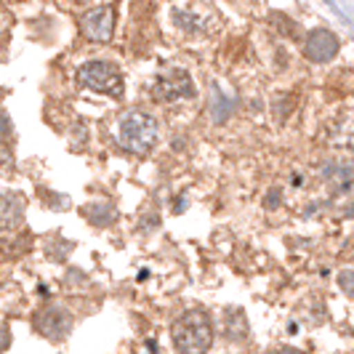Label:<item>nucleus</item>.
<instances>
[{
  "label": "nucleus",
  "mask_w": 354,
  "mask_h": 354,
  "mask_svg": "<svg viewBox=\"0 0 354 354\" xmlns=\"http://www.w3.org/2000/svg\"><path fill=\"white\" fill-rule=\"evenodd\" d=\"M171 338L178 354H208L213 346V322L205 309H189L174 322Z\"/></svg>",
  "instance_id": "nucleus-1"
},
{
  "label": "nucleus",
  "mask_w": 354,
  "mask_h": 354,
  "mask_svg": "<svg viewBox=\"0 0 354 354\" xmlns=\"http://www.w3.org/2000/svg\"><path fill=\"white\" fill-rule=\"evenodd\" d=\"M115 139L120 144V149L131 152V155H149L160 139V125L152 115L133 109L120 118Z\"/></svg>",
  "instance_id": "nucleus-2"
},
{
  "label": "nucleus",
  "mask_w": 354,
  "mask_h": 354,
  "mask_svg": "<svg viewBox=\"0 0 354 354\" xmlns=\"http://www.w3.org/2000/svg\"><path fill=\"white\" fill-rule=\"evenodd\" d=\"M75 77H77V83L83 88L93 91V93H104V96H112V99H120L125 91L120 70L112 62H102V59L83 62L75 72Z\"/></svg>",
  "instance_id": "nucleus-3"
},
{
  "label": "nucleus",
  "mask_w": 354,
  "mask_h": 354,
  "mask_svg": "<svg viewBox=\"0 0 354 354\" xmlns=\"http://www.w3.org/2000/svg\"><path fill=\"white\" fill-rule=\"evenodd\" d=\"M32 328H35L37 336H43L46 341L62 344L70 338L72 328H75V317L62 304H46L32 315Z\"/></svg>",
  "instance_id": "nucleus-4"
},
{
  "label": "nucleus",
  "mask_w": 354,
  "mask_h": 354,
  "mask_svg": "<svg viewBox=\"0 0 354 354\" xmlns=\"http://www.w3.org/2000/svg\"><path fill=\"white\" fill-rule=\"evenodd\" d=\"M192 96H195V86H192V77L184 70L165 72L152 86L155 102H178V99H192Z\"/></svg>",
  "instance_id": "nucleus-5"
},
{
  "label": "nucleus",
  "mask_w": 354,
  "mask_h": 354,
  "mask_svg": "<svg viewBox=\"0 0 354 354\" xmlns=\"http://www.w3.org/2000/svg\"><path fill=\"white\" fill-rule=\"evenodd\" d=\"M80 32L88 43H109L115 35V8L99 6L80 19Z\"/></svg>",
  "instance_id": "nucleus-6"
},
{
  "label": "nucleus",
  "mask_w": 354,
  "mask_h": 354,
  "mask_svg": "<svg viewBox=\"0 0 354 354\" xmlns=\"http://www.w3.org/2000/svg\"><path fill=\"white\" fill-rule=\"evenodd\" d=\"M24 224V197L19 192H0V232H17Z\"/></svg>",
  "instance_id": "nucleus-7"
},
{
  "label": "nucleus",
  "mask_w": 354,
  "mask_h": 354,
  "mask_svg": "<svg viewBox=\"0 0 354 354\" xmlns=\"http://www.w3.org/2000/svg\"><path fill=\"white\" fill-rule=\"evenodd\" d=\"M83 216L93 230H109L115 221H118V208L106 200H96V203H88L83 205Z\"/></svg>",
  "instance_id": "nucleus-8"
},
{
  "label": "nucleus",
  "mask_w": 354,
  "mask_h": 354,
  "mask_svg": "<svg viewBox=\"0 0 354 354\" xmlns=\"http://www.w3.org/2000/svg\"><path fill=\"white\" fill-rule=\"evenodd\" d=\"M224 333L230 341H245L250 333V325H248V317H245V312L240 309V306H230V309H224Z\"/></svg>",
  "instance_id": "nucleus-9"
},
{
  "label": "nucleus",
  "mask_w": 354,
  "mask_h": 354,
  "mask_svg": "<svg viewBox=\"0 0 354 354\" xmlns=\"http://www.w3.org/2000/svg\"><path fill=\"white\" fill-rule=\"evenodd\" d=\"M43 250H46V256L51 259L53 264H67L70 253L75 250V243L67 240V237H62V234H48L43 240Z\"/></svg>",
  "instance_id": "nucleus-10"
},
{
  "label": "nucleus",
  "mask_w": 354,
  "mask_h": 354,
  "mask_svg": "<svg viewBox=\"0 0 354 354\" xmlns=\"http://www.w3.org/2000/svg\"><path fill=\"white\" fill-rule=\"evenodd\" d=\"M30 250V237L24 234V237H3L0 240V259H19V256H24Z\"/></svg>",
  "instance_id": "nucleus-11"
},
{
  "label": "nucleus",
  "mask_w": 354,
  "mask_h": 354,
  "mask_svg": "<svg viewBox=\"0 0 354 354\" xmlns=\"http://www.w3.org/2000/svg\"><path fill=\"white\" fill-rule=\"evenodd\" d=\"M91 280L88 274L83 272V269H77V266H70L67 272H64V288L67 290H75V293H83V290H91Z\"/></svg>",
  "instance_id": "nucleus-12"
},
{
  "label": "nucleus",
  "mask_w": 354,
  "mask_h": 354,
  "mask_svg": "<svg viewBox=\"0 0 354 354\" xmlns=\"http://www.w3.org/2000/svg\"><path fill=\"white\" fill-rule=\"evenodd\" d=\"M40 197H43V205L51 208V211H67L72 203L67 195H59V192H48V189H40Z\"/></svg>",
  "instance_id": "nucleus-13"
},
{
  "label": "nucleus",
  "mask_w": 354,
  "mask_h": 354,
  "mask_svg": "<svg viewBox=\"0 0 354 354\" xmlns=\"http://www.w3.org/2000/svg\"><path fill=\"white\" fill-rule=\"evenodd\" d=\"M17 171V160L8 149H0V176H14Z\"/></svg>",
  "instance_id": "nucleus-14"
},
{
  "label": "nucleus",
  "mask_w": 354,
  "mask_h": 354,
  "mask_svg": "<svg viewBox=\"0 0 354 354\" xmlns=\"http://www.w3.org/2000/svg\"><path fill=\"white\" fill-rule=\"evenodd\" d=\"M338 285H341V290L354 299V269H344L341 274H338Z\"/></svg>",
  "instance_id": "nucleus-15"
},
{
  "label": "nucleus",
  "mask_w": 354,
  "mask_h": 354,
  "mask_svg": "<svg viewBox=\"0 0 354 354\" xmlns=\"http://www.w3.org/2000/svg\"><path fill=\"white\" fill-rule=\"evenodd\" d=\"M11 133H14V123H11V118H8L6 112H0V142L11 139Z\"/></svg>",
  "instance_id": "nucleus-16"
},
{
  "label": "nucleus",
  "mask_w": 354,
  "mask_h": 354,
  "mask_svg": "<svg viewBox=\"0 0 354 354\" xmlns=\"http://www.w3.org/2000/svg\"><path fill=\"white\" fill-rule=\"evenodd\" d=\"M11 346V328L6 322H0V354Z\"/></svg>",
  "instance_id": "nucleus-17"
},
{
  "label": "nucleus",
  "mask_w": 354,
  "mask_h": 354,
  "mask_svg": "<svg viewBox=\"0 0 354 354\" xmlns=\"http://www.w3.org/2000/svg\"><path fill=\"white\" fill-rule=\"evenodd\" d=\"M142 221L144 224H139V232H149V230H155V227H160V216H147Z\"/></svg>",
  "instance_id": "nucleus-18"
},
{
  "label": "nucleus",
  "mask_w": 354,
  "mask_h": 354,
  "mask_svg": "<svg viewBox=\"0 0 354 354\" xmlns=\"http://www.w3.org/2000/svg\"><path fill=\"white\" fill-rule=\"evenodd\" d=\"M269 354H306V352H301V349H293V346H283V349H274V352H269Z\"/></svg>",
  "instance_id": "nucleus-19"
}]
</instances>
